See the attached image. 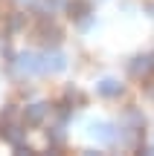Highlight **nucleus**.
Returning a JSON list of instances; mask_svg holds the SVG:
<instances>
[{"label": "nucleus", "mask_w": 154, "mask_h": 156, "mask_svg": "<svg viewBox=\"0 0 154 156\" xmlns=\"http://www.w3.org/2000/svg\"><path fill=\"white\" fill-rule=\"evenodd\" d=\"M151 58H154V55H151Z\"/></svg>", "instance_id": "obj_13"}, {"label": "nucleus", "mask_w": 154, "mask_h": 156, "mask_svg": "<svg viewBox=\"0 0 154 156\" xmlns=\"http://www.w3.org/2000/svg\"><path fill=\"white\" fill-rule=\"evenodd\" d=\"M17 69H21V73H29V75L44 73V69H41V55H35V52L21 55V58H17Z\"/></svg>", "instance_id": "obj_4"}, {"label": "nucleus", "mask_w": 154, "mask_h": 156, "mask_svg": "<svg viewBox=\"0 0 154 156\" xmlns=\"http://www.w3.org/2000/svg\"><path fill=\"white\" fill-rule=\"evenodd\" d=\"M47 110H50L47 104H29L26 110H23V124H26V127H38L47 119Z\"/></svg>", "instance_id": "obj_2"}, {"label": "nucleus", "mask_w": 154, "mask_h": 156, "mask_svg": "<svg viewBox=\"0 0 154 156\" xmlns=\"http://www.w3.org/2000/svg\"><path fill=\"white\" fill-rule=\"evenodd\" d=\"M90 0H73V3L67 6V12H70V17H73V20H85L87 15H90Z\"/></svg>", "instance_id": "obj_6"}, {"label": "nucleus", "mask_w": 154, "mask_h": 156, "mask_svg": "<svg viewBox=\"0 0 154 156\" xmlns=\"http://www.w3.org/2000/svg\"><path fill=\"white\" fill-rule=\"evenodd\" d=\"M151 67H154V58H145V55H140V58H134V61L128 64V73H131V75H145Z\"/></svg>", "instance_id": "obj_7"}, {"label": "nucleus", "mask_w": 154, "mask_h": 156, "mask_svg": "<svg viewBox=\"0 0 154 156\" xmlns=\"http://www.w3.org/2000/svg\"><path fill=\"white\" fill-rule=\"evenodd\" d=\"M23 23H26V15H21V12H15V15L9 17V32H21Z\"/></svg>", "instance_id": "obj_11"}, {"label": "nucleus", "mask_w": 154, "mask_h": 156, "mask_svg": "<svg viewBox=\"0 0 154 156\" xmlns=\"http://www.w3.org/2000/svg\"><path fill=\"white\" fill-rule=\"evenodd\" d=\"M15 153H21V156H35V151H32L29 145H23V142H17V145H15Z\"/></svg>", "instance_id": "obj_12"}, {"label": "nucleus", "mask_w": 154, "mask_h": 156, "mask_svg": "<svg viewBox=\"0 0 154 156\" xmlns=\"http://www.w3.org/2000/svg\"><path fill=\"white\" fill-rule=\"evenodd\" d=\"M38 41H41V44H47V46H58V44H61V29H58L55 23H50V20H41Z\"/></svg>", "instance_id": "obj_1"}, {"label": "nucleus", "mask_w": 154, "mask_h": 156, "mask_svg": "<svg viewBox=\"0 0 154 156\" xmlns=\"http://www.w3.org/2000/svg\"><path fill=\"white\" fill-rule=\"evenodd\" d=\"M64 67H67V58H64L61 52H47V55L41 58V69H44V73H61Z\"/></svg>", "instance_id": "obj_3"}, {"label": "nucleus", "mask_w": 154, "mask_h": 156, "mask_svg": "<svg viewBox=\"0 0 154 156\" xmlns=\"http://www.w3.org/2000/svg\"><path fill=\"white\" fill-rule=\"evenodd\" d=\"M90 130H93V136H99L102 142H114V133H111V124H90Z\"/></svg>", "instance_id": "obj_10"}, {"label": "nucleus", "mask_w": 154, "mask_h": 156, "mask_svg": "<svg viewBox=\"0 0 154 156\" xmlns=\"http://www.w3.org/2000/svg\"><path fill=\"white\" fill-rule=\"evenodd\" d=\"M96 90H99V95H105V98H116V95H122V84L114 81V78H105V81H99Z\"/></svg>", "instance_id": "obj_5"}, {"label": "nucleus", "mask_w": 154, "mask_h": 156, "mask_svg": "<svg viewBox=\"0 0 154 156\" xmlns=\"http://www.w3.org/2000/svg\"><path fill=\"white\" fill-rule=\"evenodd\" d=\"M47 142H50L52 153H58V151H61V145H64V133H61V127H52L50 133H47Z\"/></svg>", "instance_id": "obj_9"}, {"label": "nucleus", "mask_w": 154, "mask_h": 156, "mask_svg": "<svg viewBox=\"0 0 154 156\" xmlns=\"http://www.w3.org/2000/svg\"><path fill=\"white\" fill-rule=\"evenodd\" d=\"M21 136H23V130L17 127V124H0V139H6V142H12V145H17L21 142Z\"/></svg>", "instance_id": "obj_8"}]
</instances>
